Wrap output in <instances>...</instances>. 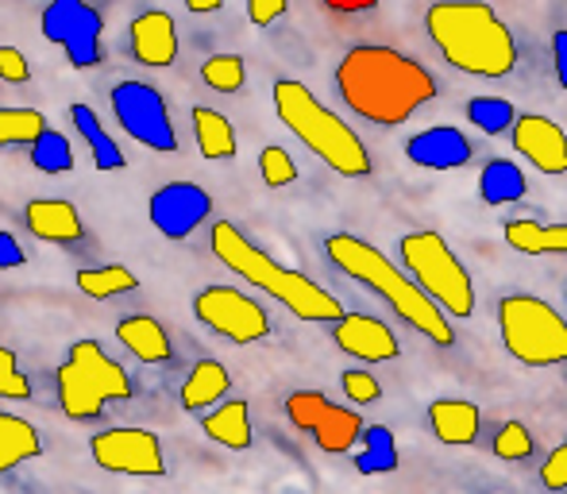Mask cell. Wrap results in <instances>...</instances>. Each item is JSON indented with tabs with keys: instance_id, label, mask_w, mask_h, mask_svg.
<instances>
[{
	"instance_id": "cell-20",
	"label": "cell",
	"mask_w": 567,
	"mask_h": 494,
	"mask_svg": "<svg viewBox=\"0 0 567 494\" xmlns=\"http://www.w3.org/2000/svg\"><path fill=\"white\" fill-rule=\"evenodd\" d=\"M116 340L135 356L140 363H171L174 356V344H171V332L147 313H135V317H124L116 325Z\"/></svg>"
},
{
	"instance_id": "cell-21",
	"label": "cell",
	"mask_w": 567,
	"mask_h": 494,
	"mask_svg": "<svg viewBox=\"0 0 567 494\" xmlns=\"http://www.w3.org/2000/svg\"><path fill=\"white\" fill-rule=\"evenodd\" d=\"M231 390V374L220 360H197L194 371L186 374L178 398L189 413H209V405H217Z\"/></svg>"
},
{
	"instance_id": "cell-3",
	"label": "cell",
	"mask_w": 567,
	"mask_h": 494,
	"mask_svg": "<svg viewBox=\"0 0 567 494\" xmlns=\"http://www.w3.org/2000/svg\"><path fill=\"white\" fill-rule=\"evenodd\" d=\"M425 31L433 47L460 74L506 78L517 66V39L502 16L483 0H449L425 12Z\"/></svg>"
},
{
	"instance_id": "cell-4",
	"label": "cell",
	"mask_w": 567,
	"mask_h": 494,
	"mask_svg": "<svg viewBox=\"0 0 567 494\" xmlns=\"http://www.w3.org/2000/svg\"><path fill=\"white\" fill-rule=\"evenodd\" d=\"M213 255L239 275L244 282H251L255 290L270 294L275 301H282L293 317L301 321H313V325H337L348 309L340 306V298L324 286H317L313 278H306L301 270L282 267L278 259H270L262 247H255L239 233L231 220H217L213 225Z\"/></svg>"
},
{
	"instance_id": "cell-45",
	"label": "cell",
	"mask_w": 567,
	"mask_h": 494,
	"mask_svg": "<svg viewBox=\"0 0 567 494\" xmlns=\"http://www.w3.org/2000/svg\"><path fill=\"white\" fill-rule=\"evenodd\" d=\"M332 12H371L374 0H324Z\"/></svg>"
},
{
	"instance_id": "cell-12",
	"label": "cell",
	"mask_w": 567,
	"mask_h": 494,
	"mask_svg": "<svg viewBox=\"0 0 567 494\" xmlns=\"http://www.w3.org/2000/svg\"><path fill=\"white\" fill-rule=\"evenodd\" d=\"M90 452L105 472L140 475V480H163L166 475L163 441L151 429H105L90 441Z\"/></svg>"
},
{
	"instance_id": "cell-30",
	"label": "cell",
	"mask_w": 567,
	"mask_h": 494,
	"mask_svg": "<svg viewBox=\"0 0 567 494\" xmlns=\"http://www.w3.org/2000/svg\"><path fill=\"white\" fill-rule=\"evenodd\" d=\"M135 286H140V278H135L127 267H120V263L78 270V290H82L85 298H97V301L116 298V294H132Z\"/></svg>"
},
{
	"instance_id": "cell-31",
	"label": "cell",
	"mask_w": 567,
	"mask_h": 494,
	"mask_svg": "<svg viewBox=\"0 0 567 494\" xmlns=\"http://www.w3.org/2000/svg\"><path fill=\"white\" fill-rule=\"evenodd\" d=\"M28 151H31V166H35V171H43V174L74 171V143H70L62 132H54V127H47Z\"/></svg>"
},
{
	"instance_id": "cell-36",
	"label": "cell",
	"mask_w": 567,
	"mask_h": 494,
	"mask_svg": "<svg viewBox=\"0 0 567 494\" xmlns=\"http://www.w3.org/2000/svg\"><path fill=\"white\" fill-rule=\"evenodd\" d=\"M259 174L270 189H282V186H290V182H298V163H293L286 147L267 143V147L259 151Z\"/></svg>"
},
{
	"instance_id": "cell-28",
	"label": "cell",
	"mask_w": 567,
	"mask_h": 494,
	"mask_svg": "<svg viewBox=\"0 0 567 494\" xmlns=\"http://www.w3.org/2000/svg\"><path fill=\"white\" fill-rule=\"evenodd\" d=\"M189 116H194L197 151H202L205 158H231L236 155V132H231L225 113H217V109H209V105H197Z\"/></svg>"
},
{
	"instance_id": "cell-14",
	"label": "cell",
	"mask_w": 567,
	"mask_h": 494,
	"mask_svg": "<svg viewBox=\"0 0 567 494\" xmlns=\"http://www.w3.org/2000/svg\"><path fill=\"white\" fill-rule=\"evenodd\" d=\"M509 140H514L517 155L529 158L533 171L548 174V178L567 174V135L556 121H548V116H540V113H525V116H517Z\"/></svg>"
},
{
	"instance_id": "cell-23",
	"label": "cell",
	"mask_w": 567,
	"mask_h": 494,
	"mask_svg": "<svg viewBox=\"0 0 567 494\" xmlns=\"http://www.w3.org/2000/svg\"><path fill=\"white\" fill-rule=\"evenodd\" d=\"M70 121H74L78 135L85 140V147H90L93 155V166H97L101 174H113V171H124V151H120V143L113 140V135L105 132V124H101V116L93 113L90 105H70Z\"/></svg>"
},
{
	"instance_id": "cell-37",
	"label": "cell",
	"mask_w": 567,
	"mask_h": 494,
	"mask_svg": "<svg viewBox=\"0 0 567 494\" xmlns=\"http://www.w3.org/2000/svg\"><path fill=\"white\" fill-rule=\"evenodd\" d=\"M491 449H494V456H502V460H529L537 441H533V433L522 421H506V425H498V433H494Z\"/></svg>"
},
{
	"instance_id": "cell-27",
	"label": "cell",
	"mask_w": 567,
	"mask_h": 494,
	"mask_svg": "<svg viewBox=\"0 0 567 494\" xmlns=\"http://www.w3.org/2000/svg\"><path fill=\"white\" fill-rule=\"evenodd\" d=\"M363 429L367 425L355 410H348V405H329L321 425L313 429V441H317V449L329 452V456H343V452H351L363 441Z\"/></svg>"
},
{
	"instance_id": "cell-26",
	"label": "cell",
	"mask_w": 567,
	"mask_h": 494,
	"mask_svg": "<svg viewBox=\"0 0 567 494\" xmlns=\"http://www.w3.org/2000/svg\"><path fill=\"white\" fill-rule=\"evenodd\" d=\"M525 189H529V178H525L522 166L509 163V158H491V163L478 171V197H483L486 205H494V209L517 205L525 197Z\"/></svg>"
},
{
	"instance_id": "cell-19",
	"label": "cell",
	"mask_w": 567,
	"mask_h": 494,
	"mask_svg": "<svg viewBox=\"0 0 567 494\" xmlns=\"http://www.w3.org/2000/svg\"><path fill=\"white\" fill-rule=\"evenodd\" d=\"M429 425H433L436 441L452 444V449H467V444L478 441V405L475 402H463V398H436L429 405Z\"/></svg>"
},
{
	"instance_id": "cell-22",
	"label": "cell",
	"mask_w": 567,
	"mask_h": 494,
	"mask_svg": "<svg viewBox=\"0 0 567 494\" xmlns=\"http://www.w3.org/2000/svg\"><path fill=\"white\" fill-rule=\"evenodd\" d=\"M202 429L209 441L225 444L231 452H244L251 449L255 433H251V410H247L244 398H231V402L217 405V410H209L202 418Z\"/></svg>"
},
{
	"instance_id": "cell-42",
	"label": "cell",
	"mask_w": 567,
	"mask_h": 494,
	"mask_svg": "<svg viewBox=\"0 0 567 494\" xmlns=\"http://www.w3.org/2000/svg\"><path fill=\"white\" fill-rule=\"evenodd\" d=\"M282 16H286V0H247V20L255 28H270Z\"/></svg>"
},
{
	"instance_id": "cell-18",
	"label": "cell",
	"mask_w": 567,
	"mask_h": 494,
	"mask_svg": "<svg viewBox=\"0 0 567 494\" xmlns=\"http://www.w3.org/2000/svg\"><path fill=\"white\" fill-rule=\"evenodd\" d=\"M23 225L35 240L47 244H82L85 240V225L78 217V209L62 197H35L23 209Z\"/></svg>"
},
{
	"instance_id": "cell-10",
	"label": "cell",
	"mask_w": 567,
	"mask_h": 494,
	"mask_svg": "<svg viewBox=\"0 0 567 494\" xmlns=\"http://www.w3.org/2000/svg\"><path fill=\"white\" fill-rule=\"evenodd\" d=\"M194 317L231 344H255L270 337V317L255 298L236 286H205L194 298Z\"/></svg>"
},
{
	"instance_id": "cell-2",
	"label": "cell",
	"mask_w": 567,
	"mask_h": 494,
	"mask_svg": "<svg viewBox=\"0 0 567 494\" xmlns=\"http://www.w3.org/2000/svg\"><path fill=\"white\" fill-rule=\"evenodd\" d=\"M324 255H329L332 267L343 270L348 278H355L374 298L386 301V306L394 309L410 329H417L425 340H433V344H441V348L455 344L452 317L444 313L405 270H398L374 244L359 240V236H351V233H332L329 240H324Z\"/></svg>"
},
{
	"instance_id": "cell-1",
	"label": "cell",
	"mask_w": 567,
	"mask_h": 494,
	"mask_svg": "<svg viewBox=\"0 0 567 494\" xmlns=\"http://www.w3.org/2000/svg\"><path fill=\"white\" fill-rule=\"evenodd\" d=\"M337 93L359 121L398 127L413 113H421L429 101H436L441 85L410 54L394 51V47L359 43L340 59Z\"/></svg>"
},
{
	"instance_id": "cell-29",
	"label": "cell",
	"mask_w": 567,
	"mask_h": 494,
	"mask_svg": "<svg viewBox=\"0 0 567 494\" xmlns=\"http://www.w3.org/2000/svg\"><path fill=\"white\" fill-rule=\"evenodd\" d=\"M398 441L386 425H367L363 429V449L355 452V472L359 475H390L398 467Z\"/></svg>"
},
{
	"instance_id": "cell-33",
	"label": "cell",
	"mask_w": 567,
	"mask_h": 494,
	"mask_svg": "<svg viewBox=\"0 0 567 494\" xmlns=\"http://www.w3.org/2000/svg\"><path fill=\"white\" fill-rule=\"evenodd\" d=\"M463 113H467V121L483 135L514 132V124H517V109H514V101H506V97H475V101H467Z\"/></svg>"
},
{
	"instance_id": "cell-15",
	"label": "cell",
	"mask_w": 567,
	"mask_h": 494,
	"mask_svg": "<svg viewBox=\"0 0 567 494\" xmlns=\"http://www.w3.org/2000/svg\"><path fill=\"white\" fill-rule=\"evenodd\" d=\"M332 340H337L340 352L355 356L363 363H390L402 356V344H398L394 329L379 317L367 313H343L337 325H332Z\"/></svg>"
},
{
	"instance_id": "cell-41",
	"label": "cell",
	"mask_w": 567,
	"mask_h": 494,
	"mask_svg": "<svg viewBox=\"0 0 567 494\" xmlns=\"http://www.w3.org/2000/svg\"><path fill=\"white\" fill-rule=\"evenodd\" d=\"M28 78H31V66H28V59H23V51H16V47H0V82L23 85Z\"/></svg>"
},
{
	"instance_id": "cell-16",
	"label": "cell",
	"mask_w": 567,
	"mask_h": 494,
	"mask_svg": "<svg viewBox=\"0 0 567 494\" xmlns=\"http://www.w3.org/2000/svg\"><path fill=\"white\" fill-rule=\"evenodd\" d=\"M471 155H475L471 140L452 124L425 127V132L405 140V158L413 166H425V171H460L471 163Z\"/></svg>"
},
{
	"instance_id": "cell-47",
	"label": "cell",
	"mask_w": 567,
	"mask_h": 494,
	"mask_svg": "<svg viewBox=\"0 0 567 494\" xmlns=\"http://www.w3.org/2000/svg\"><path fill=\"white\" fill-rule=\"evenodd\" d=\"M564 387H567V371H564Z\"/></svg>"
},
{
	"instance_id": "cell-43",
	"label": "cell",
	"mask_w": 567,
	"mask_h": 494,
	"mask_svg": "<svg viewBox=\"0 0 567 494\" xmlns=\"http://www.w3.org/2000/svg\"><path fill=\"white\" fill-rule=\"evenodd\" d=\"M23 267V247L12 233H0V270Z\"/></svg>"
},
{
	"instance_id": "cell-25",
	"label": "cell",
	"mask_w": 567,
	"mask_h": 494,
	"mask_svg": "<svg viewBox=\"0 0 567 494\" xmlns=\"http://www.w3.org/2000/svg\"><path fill=\"white\" fill-rule=\"evenodd\" d=\"M43 456V436L31 421L16 418V413L0 410V475L12 467L28 464V460Z\"/></svg>"
},
{
	"instance_id": "cell-44",
	"label": "cell",
	"mask_w": 567,
	"mask_h": 494,
	"mask_svg": "<svg viewBox=\"0 0 567 494\" xmlns=\"http://www.w3.org/2000/svg\"><path fill=\"white\" fill-rule=\"evenodd\" d=\"M553 70L560 78V85L567 90V31H556L553 35Z\"/></svg>"
},
{
	"instance_id": "cell-40",
	"label": "cell",
	"mask_w": 567,
	"mask_h": 494,
	"mask_svg": "<svg viewBox=\"0 0 567 494\" xmlns=\"http://www.w3.org/2000/svg\"><path fill=\"white\" fill-rule=\"evenodd\" d=\"M540 483H545L548 491H567V441L556 444L545 464H540Z\"/></svg>"
},
{
	"instance_id": "cell-6",
	"label": "cell",
	"mask_w": 567,
	"mask_h": 494,
	"mask_svg": "<svg viewBox=\"0 0 567 494\" xmlns=\"http://www.w3.org/2000/svg\"><path fill=\"white\" fill-rule=\"evenodd\" d=\"M59 405L70 421H93L105 413L109 402H127L135 394V382L97 340H74L54 371Z\"/></svg>"
},
{
	"instance_id": "cell-46",
	"label": "cell",
	"mask_w": 567,
	"mask_h": 494,
	"mask_svg": "<svg viewBox=\"0 0 567 494\" xmlns=\"http://www.w3.org/2000/svg\"><path fill=\"white\" fill-rule=\"evenodd\" d=\"M189 12L202 16V12H220V0H189Z\"/></svg>"
},
{
	"instance_id": "cell-34",
	"label": "cell",
	"mask_w": 567,
	"mask_h": 494,
	"mask_svg": "<svg viewBox=\"0 0 567 494\" xmlns=\"http://www.w3.org/2000/svg\"><path fill=\"white\" fill-rule=\"evenodd\" d=\"M202 78H205V85L217 93H239L247 82V66L239 54H213L202 66Z\"/></svg>"
},
{
	"instance_id": "cell-38",
	"label": "cell",
	"mask_w": 567,
	"mask_h": 494,
	"mask_svg": "<svg viewBox=\"0 0 567 494\" xmlns=\"http://www.w3.org/2000/svg\"><path fill=\"white\" fill-rule=\"evenodd\" d=\"M0 398H8V402H28L31 398V382L20 371L12 348H0Z\"/></svg>"
},
{
	"instance_id": "cell-8",
	"label": "cell",
	"mask_w": 567,
	"mask_h": 494,
	"mask_svg": "<svg viewBox=\"0 0 567 494\" xmlns=\"http://www.w3.org/2000/svg\"><path fill=\"white\" fill-rule=\"evenodd\" d=\"M398 247H402L405 275H410L444 313L449 317L475 313V286H471V275L441 233H429V228L405 233Z\"/></svg>"
},
{
	"instance_id": "cell-39",
	"label": "cell",
	"mask_w": 567,
	"mask_h": 494,
	"mask_svg": "<svg viewBox=\"0 0 567 494\" xmlns=\"http://www.w3.org/2000/svg\"><path fill=\"white\" fill-rule=\"evenodd\" d=\"M340 387H343V394H348V402H359V405H374L382 398V387L371 371H343Z\"/></svg>"
},
{
	"instance_id": "cell-11",
	"label": "cell",
	"mask_w": 567,
	"mask_h": 494,
	"mask_svg": "<svg viewBox=\"0 0 567 494\" xmlns=\"http://www.w3.org/2000/svg\"><path fill=\"white\" fill-rule=\"evenodd\" d=\"M43 35L66 51L74 70H93L105 59L101 47V31H105V16L85 0H54L43 8Z\"/></svg>"
},
{
	"instance_id": "cell-7",
	"label": "cell",
	"mask_w": 567,
	"mask_h": 494,
	"mask_svg": "<svg viewBox=\"0 0 567 494\" xmlns=\"http://www.w3.org/2000/svg\"><path fill=\"white\" fill-rule=\"evenodd\" d=\"M502 344L525 368H564L567 363V321L533 294H506L498 301Z\"/></svg>"
},
{
	"instance_id": "cell-32",
	"label": "cell",
	"mask_w": 567,
	"mask_h": 494,
	"mask_svg": "<svg viewBox=\"0 0 567 494\" xmlns=\"http://www.w3.org/2000/svg\"><path fill=\"white\" fill-rule=\"evenodd\" d=\"M47 132L39 109H0V147H31Z\"/></svg>"
},
{
	"instance_id": "cell-17",
	"label": "cell",
	"mask_w": 567,
	"mask_h": 494,
	"mask_svg": "<svg viewBox=\"0 0 567 494\" xmlns=\"http://www.w3.org/2000/svg\"><path fill=\"white\" fill-rule=\"evenodd\" d=\"M132 35V54L143 66H171L178 59V28H174V16L163 12V8H151V12H140L127 28Z\"/></svg>"
},
{
	"instance_id": "cell-5",
	"label": "cell",
	"mask_w": 567,
	"mask_h": 494,
	"mask_svg": "<svg viewBox=\"0 0 567 494\" xmlns=\"http://www.w3.org/2000/svg\"><path fill=\"white\" fill-rule=\"evenodd\" d=\"M275 113L329 171L343 174V178H367L371 174V151H367V143L329 105H321L309 85L293 82V78H278Z\"/></svg>"
},
{
	"instance_id": "cell-24",
	"label": "cell",
	"mask_w": 567,
	"mask_h": 494,
	"mask_svg": "<svg viewBox=\"0 0 567 494\" xmlns=\"http://www.w3.org/2000/svg\"><path fill=\"white\" fill-rule=\"evenodd\" d=\"M506 244L522 255H567V220L564 225H545L533 217L506 220Z\"/></svg>"
},
{
	"instance_id": "cell-35",
	"label": "cell",
	"mask_w": 567,
	"mask_h": 494,
	"mask_svg": "<svg viewBox=\"0 0 567 494\" xmlns=\"http://www.w3.org/2000/svg\"><path fill=\"white\" fill-rule=\"evenodd\" d=\"M329 398L321 394V390H293L290 398H286V418H290L293 429H306V433H313L317 425H321V418L329 413Z\"/></svg>"
},
{
	"instance_id": "cell-9",
	"label": "cell",
	"mask_w": 567,
	"mask_h": 494,
	"mask_svg": "<svg viewBox=\"0 0 567 494\" xmlns=\"http://www.w3.org/2000/svg\"><path fill=\"white\" fill-rule=\"evenodd\" d=\"M113 113L120 127L132 135L135 143H143L147 151H158V155H171L178 151V132H174L171 109H166V97L147 82H116L113 85Z\"/></svg>"
},
{
	"instance_id": "cell-13",
	"label": "cell",
	"mask_w": 567,
	"mask_h": 494,
	"mask_svg": "<svg viewBox=\"0 0 567 494\" xmlns=\"http://www.w3.org/2000/svg\"><path fill=\"white\" fill-rule=\"evenodd\" d=\"M209 213H213V197L197 182H171V186L155 189L147 202L151 225L166 240H189L209 220Z\"/></svg>"
}]
</instances>
